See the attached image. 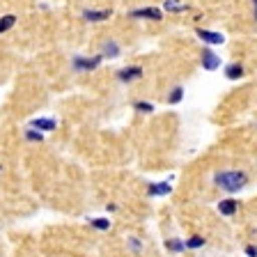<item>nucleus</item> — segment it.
Wrapping results in <instances>:
<instances>
[{
	"label": "nucleus",
	"instance_id": "1",
	"mask_svg": "<svg viewBox=\"0 0 257 257\" xmlns=\"http://www.w3.org/2000/svg\"><path fill=\"white\" fill-rule=\"evenodd\" d=\"M246 182H248V177H246V172H241V170H223V172H216V177H214L216 186L227 193L241 191V188L246 186Z\"/></svg>",
	"mask_w": 257,
	"mask_h": 257
},
{
	"label": "nucleus",
	"instance_id": "2",
	"mask_svg": "<svg viewBox=\"0 0 257 257\" xmlns=\"http://www.w3.org/2000/svg\"><path fill=\"white\" fill-rule=\"evenodd\" d=\"M101 53L99 55H76L74 60H71V67H74V71H78V74H87V71H94L99 64H101Z\"/></svg>",
	"mask_w": 257,
	"mask_h": 257
},
{
	"label": "nucleus",
	"instance_id": "3",
	"mask_svg": "<svg viewBox=\"0 0 257 257\" xmlns=\"http://www.w3.org/2000/svg\"><path fill=\"white\" fill-rule=\"evenodd\" d=\"M131 19H147V21H161L163 19V12L159 7H138V10L128 12Z\"/></svg>",
	"mask_w": 257,
	"mask_h": 257
},
{
	"label": "nucleus",
	"instance_id": "4",
	"mask_svg": "<svg viewBox=\"0 0 257 257\" xmlns=\"http://www.w3.org/2000/svg\"><path fill=\"white\" fill-rule=\"evenodd\" d=\"M80 16H83V21H87V23H103L112 16V10H83Z\"/></svg>",
	"mask_w": 257,
	"mask_h": 257
},
{
	"label": "nucleus",
	"instance_id": "5",
	"mask_svg": "<svg viewBox=\"0 0 257 257\" xmlns=\"http://www.w3.org/2000/svg\"><path fill=\"white\" fill-rule=\"evenodd\" d=\"M138 78H143V67H138V64H131V67H124V69L117 71L119 83H134Z\"/></svg>",
	"mask_w": 257,
	"mask_h": 257
},
{
	"label": "nucleus",
	"instance_id": "6",
	"mask_svg": "<svg viewBox=\"0 0 257 257\" xmlns=\"http://www.w3.org/2000/svg\"><path fill=\"white\" fill-rule=\"evenodd\" d=\"M195 35H198L204 44H209V46H218V44L225 42V35L223 32H216V30H204V28H198Z\"/></svg>",
	"mask_w": 257,
	"mask_h": 257
},
{
	"label": "nucleus",
	"instance_id": "7",
	"mask_svg": "<svg viewBox=\"0 0 257 257\" xmlns=\"http://www.w3.org/2000/svg\"><path fill=\"white\" fill-rule=\"evenodd\" d=\"M200 62H202L204 71H216L220 67V55H216L211 48H202V58H200Z\"/></svg>",
	"mask_w": 257,
	"mask_h": 257
},
{
	"label": "nucleus",
	"instance_id": "8",
	"mask_svg": "<svg viewBox=\"0 0 257 257\" xmlns=\"http://www.w3.org/2000/svg\"><path fill=\"white\" fill-rule=\"evenodd\" d=\"M119 53H122V48H119V44L115 42V39L101 42V58L103 60H115V58H119Z\"/></svg>",
	"mask_w": 257,
	"mask_h": 257
},
{
	"label": "nucleus",
	"instance_id": "9",
	"mask_svg": "<svg viewBox=\"0 0 257 257\" xmlns=\"http://www.w3.org/2000/svg\"><path fill=\"white\" fill-rule=\"evenodd\" d=\"M30 126L42 131V134H48V131H55V128H58V122H55L53 117H37L30 122Z\"/></svg>",
	"mask_w": 257,
	"mask_h": 257
},
{
	"label": "nucleus",
	"instance_id": "10",
	"mask_svg": "<svg viewBox=\"0 0 257 257\" xmlns=\"http://www.w3.org/2000/svg\"><path fill=\"white\" fill-rule=\"evenodd\" d=\"M163 10L170 14H182V12H188V5L184 0H163Z\"/></svg>",
	"mask_w": 257,
	"mask_h": 257
},
{
	"label": "nucleus",
	"instance_id": "11",
	"mask_svg": "<svg viewBox=\"0 0 257 257\" xmlns=\"http://www.w3.org/2000/svg\"><path fill=\"white\" fill-rule=\"evenodd\" d=\"M243 76V64L241 62H230L225 67V78L227 80H239Z\"/></svg>",
	"mask_w": 257,
	"mask_h": 257
},
{
	"label": "nucleus",
	"instance_id": "12",
	"mask_svg": "<svg viewBox=\"0 0 257 257\" xmlns=\"http://www.w3.org/2000/svg\"><path fill=\"white\" fill-rule=\"evenodd\" d=\"M172 191V186L168 182H156V184H150V188H147V193H150L152 198H156V195H168V193Z\"/></svg>",
	"mask_w": 257,
	"mask_h": 257
},
{
	"label": "nucleus",
	"instance_id": "13",
	"mask_svg": "<svg viewBox=\"0 0 257 257\" xmlns=\"http://www.w3.org/2000/svg\"><path fill=\"white\" fill-rule=\"evenodd\" d=\"M239 209V202L236 200H223V202H218V211L223 216H232Z\"/></svg>",
	"mask_w": 257,
	"mask_h": 257
},
{
	"label": "nucleus",
	"instance_id": "14",
	"mask_svg": "<svg viewBox=\"0 0 257 257\" xmlns=\"http://www.w3.org/2000/svg\"><path fill=\"white\" fill-rule=\"evenodd\" d=\"M182 99H184V87L182 85H175L170 90V94H168V103H170V106H177Z\"/></svg>",
	"mask_w": 257,
	"mask_h": 257
},
{
	"label": "nucleus",
	"instance_id": "15",
	"mask_svg": "<svg viewBox=\"0 0 257 257\" xmlns=\"http://www.w3.org/2000/svg\"><path fill=\"white\" fill-rule=\"evenodd\" d=\"M14 23H16V16L14 14L0 16V35H3V32H7V30H12V28H14Z\"/></svg>",
	"mask_w": 257,
	"mask_h": 257
},
{
	"label": "nucleus",
	"instance_id": "16",
	"mask_svg": "<svg viewBox=\"0 0 257 257\" xmlns=\"http://www.w3.org/2000/svg\"><path fill=\"white\" fill-rule=\"evenodd\" d=\"M166 248L170 252H184V248H186V241H182V239H168L166 241Z\"/></svg>",
	"mask_w": 257,
	"mask_h": 257
},
{
	"label": "nucleus",
	"instance_id": "17",
	"mask_svg": "<svg viewBox=\"0 0 257 257\" xmlns=\"http://www.w3.org/2000/svg\"><path fill=\"white\" fill-rule=\"evenodd\" d=\"M23 136H26V140H30V143H42V140H44V134H42V131H37V128H26V134H23Z\"/></svg>",
	"mask_w": 257,
	"mask_h": 257
},
{
	"label": "nucleus",
	"instance_id": "18",
	"mask_svg": "<svg viewBox=\"0 0 257 257\" xmlns=\"http://www.w3.org/2000/svg\"><path fill=\"white\" fill-rule=\"evenodd\" d=\"M134 110L143 112V115H150V112H154V103H150V101H136L134 103Z\"/></svg>",
	"mask_w": 257,
	"mask_h": 257
},
{
	"label": "nucleus",
	"instance_id": "19",
	"mask_svg": "<svg viewBox=\"0 0 257 257\" xmlns=\"http://www.w3.org/2000/svg\"><path fill=\"white\" fill-rule=\"evenodd\" d=\"M90 225L92 227H96V230H101V232L110 230V220L108 218H90Z\"/></svg>",
	"mask_w": 257,
	"mask_h": 257
},
{
	"label": "nucleus",
	"instance_id": "20",
	"mask_svg": "<svg viewBox=\"0 0 257 257\" xmlns=\"http://www.w3.org/2000/svg\"><path fill=\"white\" fill-rule=\"evenodd\" d=\"M202 246H204V239L202 236H198V234L191 236V239L186 241V248H193V250H195V248H202Z\"/></svg>",
	"mask_w": 257,
	"mask_h": 257
},
{
	"label": "nucleus",
	"instance_id": "21",
	"mask_svg": "<svg viewBox=\"0 0 257 257\" xmlns=\"http://www.w3.org/2000/svg\"><path fill=\"white\" fill-rule=\"evenodd\" d=\"M128 246H131L134 252H140V241L136 239V236H128Z\"/></svg>",
	"mask_w": 257,
	"mask_h": 257
},
{
	"label": "nucleus",
	"instance_id": "22",
	"mask_svg": "<svg viewBox=\"0 0 257 257\" xmlns=\"http://www.w3.org/2000/svg\"><path fill=\"white\" fill-rule=\"evenodd\" d=\"M246 255H248V257H257V248H255V246H248V248H246Z\"/></svg>",
	"mask_w": 257,
	"mask_h": 257
},
{
	"label": "nucleus",
	"instance_id": "23",
	"mask_svg": "<svg viewBox=\"0 0 257 257\" xmlns=\"http://www.w3.org/2000/svg\"><path fill=\"white\" fill-rule=\"evenodd\" d=\"M252 3V16H255V21H257V0H250Z\"/></svg>",
	"mask_w": 257,
	"mask_h": 257
}]
</instances>
